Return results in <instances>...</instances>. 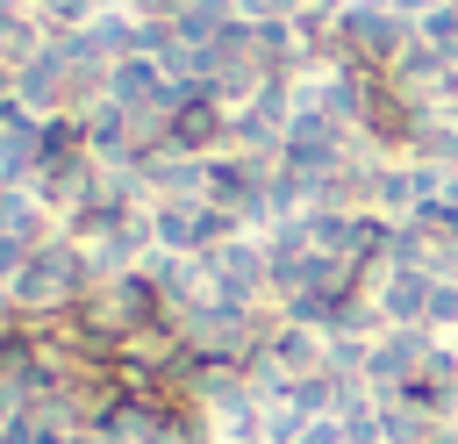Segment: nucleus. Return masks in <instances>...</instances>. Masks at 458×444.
<instances>
[{"instance_id": "2", "label": "nucleus", "mask_w": 458, "mask_h": 444, "mask_svg": "<svg viewBox=\"0 0 458 444\" xmlns=\"http://www.w3.org/2000/svg\"><path fill=\"white\" fill-rule=\"evenodd\" d=\"M451 208H458V179H451Z\"/></svg>"}, {"instance_id": "1", "label": "nucleus", "mask_w": 458, "mask_h": 444, "mask_svg": "<svg viewBox=\"0 0 458 444\" xmlns=\"http://www.w3.org/2000/svg\"><path fill=\"white\" fill-rule=\"evenodd\" d=\"M429 294H437V279H429V272H415V265H386V272L372 279V301H379L386 329L429 322Z\"/></svg>"}]
</instances>
